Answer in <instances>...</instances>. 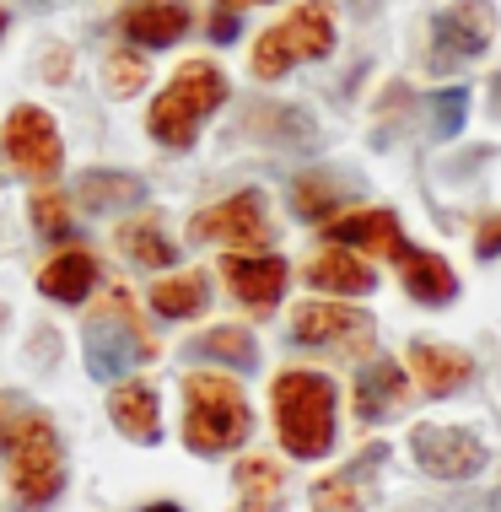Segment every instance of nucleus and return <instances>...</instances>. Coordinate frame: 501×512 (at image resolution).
I'll return each instance as SVG.
<instances>
[{"label":"nucleus","instance_id":"obj_4","mask_svg":"<svg viewBox=\"0 0 501 512\" xmlns=\"http://www.w3.org/2000/svg\"><path fill=\"white\" fill-rule=\"evenodd\" d=\"M221 103H227V71L211 65V60H184L173 71V81H167V92L151 103L146 130L157 135L162 146L189 151L194 135H200V119L216 114Z\"/></svg>","mask_w":501,"mask_h":512},{"label":"nucleus","instance_id":"obj_11","mask_svg":"<svg viewBox=\"0 0 501 512\" xmlns=\"http://www.w3.org/2000/svg\"><path fill=\"white\" fill-rule=\"evenodd\" d=\"M221 275H227L232 297H238L248 313L264 318V313L281 308V292H286V259L281 254H227Z\"/></svg>","mask_w":501,"mask_h":512},{"label":"nucleus","instance_id":"obj_28","mask_svg":"<svg viewBox=\"0 0 501 512\" xmlns=\"http://www.w3.org/2000/svg\"><path fill=\"white\" fill-rule=\"evenodd\" d=\"M254 130L264 135V141L302 146V141L318 135V124H313V114H302V108H254Z\"/></svg>","mask_w":501,"mask_h":512},{"label":"nucleus","instance_id":"obj_18","mask_svg":"<svg viewBox=\"0 0 501 512\" xmlns=\"http://www.w3.org/2000/svg\"><path fill=\"white\" fill-rule=\"evenodd\" d=\"M108 415H114V426L130 442L162 437V405H157V389H146V383H124V389L108 394Z\"/></svg>","mask_w":501,"mask_h":512},{"label":"nucleus","instance_id":"obj_1","mask_svg":"<svg viewBox=\"0 0 501 512\" xmlns=\"http://www.w3.org/2000/svg\"><path fill=\"white\" fill-rule=\"evenodd\" d=\"M0 453L11 469V496L22 502V512L49 507L65 491V453L54 437L49 415L22 394H0Z\"/></svg>","mask_w":501,"mask_h":512},{"label":"nucleus","instance_id":"obj_25","mask_svg":"<svg viewBox=\"0 0 501 512\" xmlns=\"http://www.w3.org/2000/svg\"><path fill=\"white\" fill-rule=\"evenodd\" d=\"M205 302H211V281L205 275H167V281L151 286V308H157L162 318H194L205 313Z\"/></svg>","mask_w":501,"mask_h":512},{"label":"nucleus","instance_id":"obj_8","mask_svg":"<svg viewBox=\"0 0 501 512\" xmlns=\"http://www.w3.org/2000/svg\"><path fill=\"white\" fill-rule=\"evenodd\" d=\"M291 340L361 356V351H372V340H378V324H372V313L345 308V302H302V308L291 313Z\"/></svg>","mask_w":501,"mask_h":512},{"label":"nucleus","instance_id":"obj_21","mask_svg":"<svg viewBox=\"0 0 501 512\" xmlns=\"http://www.w3.org/2000/svg\"><path fill=\"white\" fill-rule=\"evenodd\" d=\"M76 200L87 211H124V205H141L146 200V184L135 173H108V168H92L76 178Z\"/></svg>","mask_w":501,"mask_h":512},{"label":"nucleus","instance_id":"obj_13","mask_svg":"<svg viewBox=\"0 0 501 512\" xmlns=\"http://www.w3.org/2000/svg\"><path fill=\"white\" fill-rule=\"evenodd\" d=\"M405 394H410L405 367H399L394 356H378V362H367L361 378L351 383V410H356V421H383L388 410L405 405Z\"/></svg>","mask_w":501,"mask_h":512},{"label":"nucleus","instance_id":"obj_37","mask_svg":"<svg viewBox=\"0 0 501 512\" xmlns=\"http://www.w3.org/2000/svg\"><path fill=\"white\" fill-rule=\"evenodd\" d=\"M491 92H496V103H491V108H496V114H501V76H496V87H491Z\"/></svg>","mask_w":501,"mask_h":512},{"label":"nucleus","instance_id":"obj_32","mask_svg":"<svg viewBox=\"0 0 501 512\" xmlns=\"http://www.w3.org/2000/svg\"><path fill=\"white\" fill-rule=\"evenodd\" d=\"M475 254H480V259H496V254H501V216H491V221L475 232Z\"/></svg>","mask_w":501,"mask_h":512},{"label":"nucleus","instance_id":"obj_5","mask_svg":"<svg viewBox=\"0 0 501 512\" xmlns=\"http://www.w3.org/2000/svg\"><path fill=\"white\" fill-rule=\"evenodd\" d=\"M329 49H334V17H329L324 0H308V6H297L286 22H275L270 33H259L248 65H254L259 81H275L297 60H324Z\"/></svg>","mask_w":501,"mask_h":512},{"label":"nucleus","instance_id":"obj_17","mask_svg":"<svg viewBox=\"0 0 501 512\" xmlns=\"http://www.w3.org/2000/svg\"><path fill=\"white\" fill-rule=\"evenodd\" d=\"M399 275H405V292L415 302H431V308H448L458 297V275L442 254H431V248H410L405 259H399Z\"/></svg>","mask_w":501,"mask_h":512},{"label":"nucleus","instance_id":"obj_39","mask_svg":"<svg viewBox=\"0 0 501 512\" xmlns=\"http://www.w3.org/2000/svg\"><path fill=\"white\" fill-rule=\"evenodd\" d=\"M33 6H44V0H33Z\"/></svg>","mask_w":501,"mask_h":512},{"label":"nucleus","instance_id":"obj_31","mask_svg":"<svg viewBox=\"0 0 501 512\" xmlns=\"http://www.w3.org/2000/svg\"><path fill=\"white\" fill-rule=\"evenodd\" d=\"M464 114H469V92L464 87H448L431 98V135L437 141H453L458 130H464Z\"/></svg>","mask_w":501,"mask_h":512},{"label":"nucleus","instance_id":"obj_26","mask_svg":"<svg viewBox=\"0 0 501 512\" xmlns=\"http://www.w3.org/2000/svg\"><path fill=\"white\" fill-rule=\"evenodd\" d=\"M119 248L135 259V265H146V270H167V265H173V254H178V248L162 238V227L151 216L124 221V227H119Z\"/></svg>","mask_w":501,"mask_h":512},{"label":"nucleus","instance_id":"obj_20","mask_svg":"<svg viewBox=\"0 0 501 512\" xmlns=\"http://www.w3.org/2000/svg\"><path fill=\"white\" fill-rule=\"evenodd\" d=\"M383 448H367L356 459V469H345V475H329L313 486V512H367V496H361V480L378 469Z\"/></svg>","mask_w":501,"mask_h":512},{"label":"nucleus","instance_id":"obj_2","mask_svg":"<svg viewBox=\"0 0 501 512\" xmlns=\"http://www.w3.org/2000/svg\"><path fill=\"white\" fill-rule=\"evenodd\" d=\"M248 432H254V415H248V399L232 378L221 372H189L184 378V442L189 453H232L243 448Z\"/></svg>","mask_w":501,"mask_h":512},{"label":"nucleus","instance_id":"obj_35","mask_svg":"<svg viewBox=\"0 0 501 512\" xmlns=\"http://www.w3.org/2000/svg\"><path fill=\"white\" fill-rule=\"evenodd\" d=\"M216 6H227V11H238V6H264V0H216Z\"/></svg>","mask_w":501,"mask_h":512},{"label":"nucleus","instance_id":"obj_12","mask_svg":"<svg viewBox=\"0 0 501 512\" xmlns=\"http://www.w3.org/2000/svg\"><path fill=\"white\" fill-rule=\"evenodd\" d=\"M324 238L340 243V248H367V254H378V259H394V265L410 254V243H405V232H399V216L394 211L334 216V221H324Z\"/></svg>","mask_w":501,"mask_h":512},{"label":"nucleus","instance_id":"obj_29","mask_svg":"<svg viewBox=\"0 0 501 512\" xmlns=\"http://www.w3.org/2000/svg\"><path fill=\"white\" fill-rule=\"evenodd\" d=\"M27 216H33V227L44 232V238L71 243V232H76V211H71V200H65V195H54V189H38V195L27 200Z\"/></svg>","mask_w":501,"mask_h":512},{"label":"nucleus","instance_id":"obj_30","mask_svg":"<svg viewBox=\"0 0 501 512\" xmlns=\"http://www.w3.org/2000/svg\"><path fill=\"white\" fill-rule=\"evenodd\" d=\"M146 60L141 54H130V49H119V54H108V65H103V87H108V98H135V92L146 87Z\"/></svg>","mask_w":501,"mask_h":512},{"label":"nucleus","instance_id":"obj_3","mask_svg":"<svg viewBox=\"0 0 501 512\" xmlns=\"http://www.w3.org/2000/svg\"><path fill=\"white\" fill-rule=\"evenodd\" d=\"M275 432L291 459H324L334 448V383L324 372H281L270 389Z\"/></svg>","mask_w":501,"mask_h":512},{"label":"nucleus","instance_id":"obj_14","mask_svg":"<svg viewBox=\"0 0 501 512\" xmlns=\"http://www.w3.org/2000/svg\"><path fill=\"white\" fill-rule=\"evenodd\" d=\"M410 372L421 378V389L431 399H448V394H458L469 378H475V362H469V351H453V345L415 340L410 345Z\"/></svg>","mask_w":501,"mask_h":512},{"label":"nucleus","instance_id":"obj_24","mask_svg":"<svg viewBox=\"0 0 501 512\" xmlns=\"http://www.w3.org/2000/svg\"><path fill=\"white\" fill-rule=\"evenodd\" d=\"M130 335H141V329L130 324H108V318H97L87 329V372L92 378H119L124 367H130Z\"/></svg>","mask_w":501,"mask_h":512},{"label":"nucleus","instance_id":"obj_6","mask_svg":"<svg viewBox=\"0 0 501 512\" xmlns=\"http://www.w3.org/2000/svg\"><path fill=\"white\" fill-rule=\"evenodd\" d=\"M264 205H270V200H264L259 189H238L232 200L205 205V211L189 221V238L194 243H227V248H248V254H259V248L275 243L270 211H264Z\"/></svg>","mask_w":501,"mask_h":512},{"label":"nucleus","instance_id":"obj_36","mask_svg":"<svg viewBox=\"0 0 501 512\" xmlns=\"http://www.w3.org/2000/svg\"><path fill=\"white\" fill-rule=\"evenodd\" d=\"M485 512H501V491H491V496H485Z\"/></svg>","mask_w":501,"mask_h":512},{"label":"nucleus","instance_id":"obj_34","mask_svg":"<svg viewBox=\"0 0 501 512\" xmlns=\"http://www.w3.org/2000/svg\"><path fill=\"white\" fill-rule=\"evenodd\" d=\"M141 512H184L178 502H151V507H141Z\"/></svg>","mask_w":501,"mask_h":512},{"label":"nucleus","instance_id":"obj_9","mask_svg":"<svg viewBox=\"0 0 501 512\" xmlns=\"http://www.w3.org/2000/svg\"><path fill=\"white\" fill-rule=\"evenodd\" d=\"M410 448H415V464L426 469V475L437 480H469L485 469V442L475 432H464V426H415L410 432Z\"/></svg>","mask_w":501,"mask_h":512},{"label":"nucleus","instance_id":"obj_23","mask_svg":"<svg viewBox=\"0 0 501 512\" xmlns=\"http://www.w3.org/2000/svg\"><path fill=\"white\" fill-rule=\"evenodd\" d=\"M281 464L254 453V459L238 464V512H275L281 507Z\"/></svg>","mask_w":501,"mask_h":512},{"label":"nucleus","instance_id":"obj_22","mask_svg":"<svg viewBox=\"0 0 501 512\" xmlns=\"http://www.w3.org/2000/svg\"><path fill=\"white\" fill-rule=\"evenodd\" d=\"M189 351L205 356V362H216V367H238V372H254L259 367V345L238 324H216V329H205V335H194Z\"/></svg>","mask_w":501,"mask_h":512},{"label":"nucleus","instance_id":"obj_33","mask_svg":"<svg viewBox=\"0 0 501 512\" xmlns=\"http://www.w3.org/2000/svg\"><path fill=\"white\" fill-rule=\"evenodd\" d=\"M211 38H216V44H232V38H238V11L216 6V17H211Z\"/></svg>","mask_w":501,"mask_h":512},{"label":"nucleus","instance_id":"obj_10","mask_svg":"<svg viewBox=\"0 0 501 512\" xmlns=\"http://www.w3.org/2000/svg\"><path fill=\"white\" fill-rule=\"evenodd\" d=\"M491 33H496V6L491 0H458V6H448L437 22H431V54H437V65L475 60V54L491 49Z\"/></svg>","mask_w":501,"mask_h":512},{"label":"nucleus","instance_id":"obj_16","mask_svg":"<svg viewBox=\"0 0 501 512\" xmlns=\"http://www.w3.org/2000/svg\"><path fill=\"white\" fill-rule=\"evenodd\" d=\"M302 275H308V286H318V292H345V297H361V292L378 286V275H372L367 259H356L351 248H340V243H329L324 254H313Z\"/></svg>","mask_w":501,"mask_h":512},{"label":"nucleus","instance_id":"obj_15","mask_svg":"<svg viewBox=\"0 0 501 512\" xmlns=\"http://www.w3.org/2000/svg\"><path fill=\"white\" fill-rule=\"evenodd\" d=\"M119 27H124V38H135V44L167 49V44H178V38L189 33V11L178 6V0H141V6H130L119 17Z\"/></svg>","mask_w":501,"mask_h":512},{"label":"nucleus","instance_id":"obj_38","mask_svg":"<svg viewBox=\"0 0 501 512\" xmlns=\"http://www.w3.org/2000/svg\"><path fill=\"white\" fill-rule=\"evenodd\" d=\"M0 33H6V11H0Z\"/></svg>","mask_w":501,"mask_h":512},{"label":"nucleus","instance_id":"obj_7","mask_svg":"<svg viewBox=\"0 0 501 512\" xmlns=\"http://www.w3.org/2000/svg\"><path fill=\"white\" fill-rule=\"evenodd\" d=\"M0 151H6V162L22 178H54L65 162V141H60V130H54V114H44V108H33V103H17L6 114Z\"/></svg>","mask_w":501,"mask_h":512},{"label":"nucleus","instance_id":"obj_19","mask_svg":"<svg viewBox=\"0 0 501 512\" xmlns=\"http://www.w3.org/2000/svg\"><path fill=\"white\" fill-rule=\"evenodd\" d=\"M92 281H97V259L87 248H65V254H54L49 265L38 270V292L54 297V302H87Z\"/></svg>","mask_w":501,"mask_h":512},{"label":"nucleus","instance_id":"obj_27","mask_svg":"<svg viewBox=\"0 0 501 512\" xmlns=\"http://www.w3.org/2000/svg\"><path fill=\"white\" fill-rule=\"evenodd\" d=\"M334 205H345V184L329 173H302L297 184H291V211L302 221H329Z\"/></svg>","mask_w":501,"mask_h":512}]
</instances>
